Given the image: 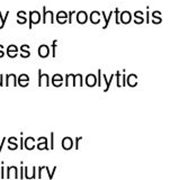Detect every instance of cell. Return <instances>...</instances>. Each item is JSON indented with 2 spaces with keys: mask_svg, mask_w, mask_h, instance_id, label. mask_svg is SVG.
Returning <instances> with one entry per match:
<instances>
[{
  "mask_svg": "<svg viewBox=\"0 0 179 180\" xmlns=\"http://www.w3.org/2000/svg\"><path fill=\"white\" fill-rule=\"evenodd\" d=\"M41 21V14L37 11V10H33V11H29V26L28 28L32 29V26L35 24H39Z\"/></svg>",
  "mask_w": 179,
  "mask_h": 180,
  "instance_id": "1",
  "label": "cell"
},
{
  "mask_svg": "<svg viewBox=\"0 0 179 180\" xmlns=\"http://www.w3.org/2000/svg\"><path fill=\"white\" fill-rule=\"evenodd\" d=\"M47 20H50V23L53 24L54 23V15L52 10H46V7H43V24H46Z\"/></svg>",
  "mask_w": 179,
  "mask_h": 180,
  "instance_id": "2",
  "label": "cell"
},
{
  "mask_svg": "<svg viewBox=\"0 0 179 180\" xmlns=\"http://www.w3.org/2000/svg\"><path fill=\"white\" fill-rule=\"evenodd\" d=\"M44 84L45 87L50 86V81H49V74L46 73H42V70L39 69V87H42Z\"/></svg>",
  "mask_w": 179,
  "mask_h": 180,
  "instance_id": "3",
  "label": "cell"
},
{
  "mask_svg": "<svg viewBox=\"0 0 179 180\" xmlns=\"http://www.w3.org/2000/svg\"><path fill=\"white\" fill-rule=\"evenodd\" d=\"M7 179H18V169L16 167H8L7 168Z\"/></svg>",
  "mask_w": 179,
  "mask_h": 180,
  "instance_id": "4",
  "label": "cell"
},
{
  "mask_svg": "<svg viewBox=\"0 0 179 180\" xmlns=\"http://www.w3.org/2000/svg\"><path fill=\"white\" fill-rule=\"evenodd\" d=\"M51 179V172L47 167L39 168V179Z\"/></svg>",
  "mask_w": 179,
  "mask_h": 180,
  "instance_id": "5",
  "label": "cell"
},
{
  "mask_svg": "<svg viewBox=\"0 0 179 180\" xmlns=\"http://www.w3.org/2000/svg\"><path fill=\"white\" fill-rule=\"evenodd\" d=\"M97 84H98V80H97V77L94 73H89V74L86 76V84L88 87L92 88V87L97 86Z\"/></svg>",
  "mask_w": 179,
  "mask_h": 180,
  "instance_id": "6",
  "label": "cell"
},
{
  "mask_svg": "<svg viewBox=\"0 0 179 180\" xmlns=\"http://www.w3.org/2000/svg\"><path fill=\"white\" fill-rule=\"evenodd\" d=\"M76 15H77V21L79 24H81V25L86 24V23L88 21V19H89L88 14L86 13L84 10H80V11H78Z\"/></svg>",
  "mask_w": 179,
  "mask_h": 180,
  "instance_id": "7",
  "label": "cell"
},
{
  "mask_svg": "<svg viewBox=\"0 0 179 180\" xmlns=\"http://www.w3.org/2000/svg\"><path fill=\"white\" fill-rule=\"evenodd\" d=\"M131 19H132V15L130 11L124 10V11L120 13V21L122 24H128L131 21Z\"/></svg>",
  "mask_w": 179,
  "mask_h": 180,
  "instance_id": "8",
  "label": "cell"
},
{
  "mask_svg": "<svg viewBox=\"0 0 179 180\" xmlns=\"http://www.w3.org/2000/svg\"><path fill=\"white\" fill-rule=\"evenodd\" d=\"M17 77L15 73H10V74H6V87H9L10 84H13L14 87L17 86Z\"/></svg>",
  "mask_w": 179,
  "mask_h": 180,
  "instance_id": "9",
  "label": "cell"
},
{
  "mask_svg": "<svg viewBox=\"0 0 179 180\" xmlns=\"http://www.w3.org/2000/svg\"><path fill=\"white\" fill-rule=\"evenodd\" d=\"M49 54H50V49H49V46L45 44H42L41 46L39 47V58L42 59H45L49 56Z\"/></svg>",
  "mask_w": 179,
  "mask_h": 180,
  "instance_id": "10",
  "label": "cell"
},
{
  "mask_svg": "<svg viewBox=\"0 0 179 180\" xmlns=\"http://www.w3.org/2000/svg\"><path fill=\"white\" fill-rule=\"evenodd\" d=\"M24 148L26 150H33V149L35 148V139L32 137V136H28V137H26V140H24Z\"/></svg>",
  "mask_w": 179,
  "mask_h": 180,
  "instance_id": "11",
  "label": "cell"
},
{
  "mask_svg": "<svg viewBox=\"0 0 179 180\" xmlns=\"http://www.w3.org/2000/svg\"><path fill=\"white\" fill-rule=\"evenodd\" d=\"M62 148L64 150H67V151H69V150H71V149L73 148V141H72L71 137L65 136L63 140H62Z\"/></svg>",
  "mask_w": 179,
  "mask_h": 180,
  "instance_id": "12",
  "label": "cell"
},
{
  "mask_svg": "<svg viewBox=\"0 0 179 180\" xmlns=\"http://www.w3.org/2000/svg\"><path fill=\"white\" fill-rule=\"evenodd\" d=\"M100 15L102 13H99V11H92V13L90 14L89 16V20L91 21V24H94V25H97V24H99V21H100Z\"/></svg>",
  "mask_w": 179,
  "mask_h": 180,
  "instance_id": "13",
  "label": "cell"
},
{
  "mask_svg": "<svg viewBox=\"0 0 179 180\" xmlns=\"http://www.w3.org/2000/svg\"><path fill=\"white\" fill-rule=\"evenodd\" d=\"M37 149H39V151H41V150H49V146H47V139H46L45 136H41V137H39Z\"/></svg>",
  "mask_w": 179,
  "mask_h": 180,
  "instance_id": "14",
  "label": "cell"
},
{
  "mask_svg": "<svg viewBox=\"0 0 179 180\" xmlns=\"http://www.w3.org/2000/svg\"><path fill=\"white\" fill-rule=\"evenodd\" d=\"M74 77L76 74H72V73H69L65 76V87H69L70 84L74 87Z\"/></svg>",
  "mask_w": 179,
  "mask_h": 180,
  "instance_id": "15",
  "label": "cell"
},
{
  "mask_svg": "<svg viewBox=\"0 0 179 180\" xmlns=\"http://www.w3.org/2000/svg\"><path fill=\"white\" fill-rule=\"evenodd\" d=\"M113 14H114V11L112 10V11L109 13L108 16H106V14H105V11H102V16H104V19H105V25L102 26V29H106V28L108 27L109 19H112V17H113Z\"/></svg>",
  "mask_w": 179,
  "mask_h": 180,
  "instance_id": "16",
  "label": "cell"
},
{
  "mask_svg": "<svg viewBox=\"0 0 179 180\" xmlns=\"http://www.w3.org/2000/svg\"><path fill=\"white\" fill-rule=\"evenodd\" d=\"M102 78H104V82L106 84V88L104 89V92H107L109 90V87H110V82H113V78H114V74H112V77H110V79H107V77H106V74L105 73H102Z\"/></svg>",
  "mask_w": 179,
  "mask_h": 180,
  "instance_id": "17",
  "label": "cell"
},
{
  "mask_svg": "<svg viewBox=\"0 0 179 180\" xmlns=\"http://www.w3.org/2000/svg\"><path fill=\"white\" fill-rule=\"evenodd\" d=\"M80 86V87H82L83 86V81H82V74L81 73H77L76 74V77H74V87L76 86Z\"/></svg>",
  "mask_w": 179,
  "mask_h": 180,
  "instance_id": "18",
  "label": "cell"
},
{
  "mask_svg": "<svg viewBox=\"0 0 179 180\" xmlns=\"http://www.w3.org/2000/svg\"><path fill=\"white\" fill-rule=\"evenodd\" d=\"M126 82L128 84V86L134 87L135 84H136V76H134V74H131V76L127 78V81H126Z\"/></svg>",
  "mask_w": 179,
  "mask_h": 180,
  "instance_id": "19",
  "label": "cell"
},
{
  "mask_svg": "<svg viewBox=\"0 0 179 180\" xmlns=\"http://www.w3.org/2000/svg\"><path fill=\"white\" fill-rule=\"evenodd\" d=\"M8 16H9V11H7V13H6V16H5V17H2V15H1V13H0V19H1V25H0V29H2V28H4V26H5V24H6L7 18H8Z\"/></svg>",
  "mask_w": 179,
  "mask_h": 180,
  "instance_id": "20",
  "label": "cell"
},
{
  "mask_svg": "<svg viewBox=\"0 0 179 180\" xmlns=\"http://www.w3.org/2000/svg\"><path fill=\"white\" fill-rule=\"evenodd\" d=\"M57 44H58V41H57V39H55V41H53V43H52V56H53V58H55V56H57V53H55Z\"/></svg>",
  "mask_w": 179,
  "mask_h": 180,
  "instance_id": "21",
  "label": "cell"
},
{
  "mask_svg": "<svg viewBox=\"0 0 179 180\" xmlns=\"http://www.w3.org/2000/svg\"><path fill=\"white\" fill-rule=\"evenodd\" d=\"M102 70L99 69V70H98V77H97V80H98L97 86H98L99 88L102 87Z\"/></svg>",
  "mask_w": 179,
  "mask_h": 180,
  "instance_id": "22",
  "label": "cell"
},
{
  "mask_svg": "<svg viewBox=\"0 0 179 180\" xmlns=\"http://www.w3.org/2000/svg\"><path fill=\"white\" fill-rule=\"evenodd\" d=\"M20 56L24 59L29 58L31 56V52L28 51V50H24V51H21V53H20Z\"/></svg>",
  "mask_w": 179,
  "mask_h": 180,
  "instance_id": "23",
  "label": "cell"
},
{
  "mask_svg": "<svg viewBox=\"0 0 179 180\" xmlns=\"http://www.w3.org/2000/svg\"><path fill=\"white\" fill-rule=\"evenodd\" d=\"M57 18H68V14L65 13V11H63V10H61L57 15Z\"/></svg>",
  "mask_w": 179,
  "mask_h": 180,
  "instance_id": "24",
  "label": "cell"
},
{
  "mask_svg": "<svg viewBox=\"0 0 179 180\" xmlns=\"http://www.w3.org/2000/svg\"><path fill=\"white\" fill-rule=\"evenodd\" d=\"M7 52H18V47L14 44L9 45L8 49H7Z\"/></svg>",
  "mask_w": 179,
  "mask_h": 180,
  "instance_id": "25",
  "label": "cell"
},
{
  "mask_svg": "<svg viewBox=\"0 0 179 180\" xmlns=\"http://www.w3.org/2000/svg\"><path fill=\"white\" fill-rule=\"evenodd\" d=\"M29 81V78H28V76L27 74H25V73H23V74H20L19 77H18V80L17 81Z\"/></svg>",
  "mask_w": 179,
  "mask_h": 180,
  "instance_id": "26",
  "label": "cell"
},
{
  "mask_svg": "<svg viewBox=\"0 0 179 180\" xmlns=\"http://www.w3.org/2000/svg\"><path fill=\"white\" fill-rule=\"evenodd\" d=\"M26 21H27V19H26V16H23V17H17V23H18V24H20V25H24V24H26Z\"/></svg>",
  "mask_w": 179,
  "mask_h": 180,
  "instance_id": "27",
  "label": "cell"
},
{
  "mask_svg": "<svg viewBox=\"0 0 179 180\" xmlns=\"http://www.w3.org/2000/svg\"><path fill=\"white\" fill-rule=\"evenodd\" d=\"M19 148V146H18V144H17V143H9V145H8V149H9V150H11V151H15V150H17V149Z\"/></svg>",
  "mask_w": 179,
  "mask_h": 180,
  "instance_id": "28",
  "label": "cell"
},
{
  "mask_svg": "<svg viewBox=\"0 0 179 180\" xmlns=\"http://www.w3.org/2000/svg\"><path fill=\"white\" fill-rule=\"evenodd\" d=\"M62 84H63V80H54V81H52V84L54 87H61Z\"/></svg>",
  "mask_w": 179,
  "mask_h": 180,
  "instance_id": "29",
  "label": "cell"
},
{
  "mask_svg": "<svg viewBox=\"0 0 179 180\" xmlns=\"http://www.w3.org/2000/svg\"><path fill=\"white\" fill-rule=\"evenodd\" d=\"M50 139H51V145H50V150H53V149H54V133H53V132H51Z\"/></svg>",
  "mask_w": 179,
  "mask_h": 180,
  "instance_id": "30",
  "label": "cell"
},
{
  "mask_svg": "<svg viewBox=\"0 0 179 180\" xmlns=\"http://www.w3.org/2000/svg\"><path fill=\"white\" fill-rule=\"evenodd\" d=\"M74 14H77V11H69L68 14V21H69V24H72V16L74 15Z\"/></svg>",
  "mask_w": 179,
  "mask_h": 180,
  "instance_id": "31",
  "label": "cell"
},
{
  "mask_svg": "<svg viewBox=\"0 0 179 180\" xmlns=\"http://www.w3.org/2000/svg\"><path fill=\"white\" fill-rule=\"evenodd\" d=\"M115 18H116V24H117V25H118V24H120V23H121V21H120V10H118V9H116L115 10Z\"/></svg>",
  "mask_w": 179,
  "mask_h": 180,
  "instance_id": "32",
  "label": "cell"
},
{
  "mask_svg": "<svg viewBox=\"0 0 179 180\" xmlns=\"http://www.w3.org/2000/svg\"><path fill=\"white\" fill-rule=\"evenodd\" d=\"M7 55L9 56V58H16L17 55H18V52H7Z\"/></svg>",
  "mask_w": 179,
  "mask_h": 180,
  "instance_id": "33",
  "label": "cell"
},
{
  "mask_svg": "<svg viewBox=\"0 0 179 180\" xmlns=\"http://www.w3.org/2000/svg\"><path fill=\"white\" fill-rule=\"evenodd\" d=\"M54 80H63V78H62L61 74L57 73V74H54V76L52 77V81H54Z\"/></svg>",
  "mask_w": 179,
  "mask_h": 180,
  "instance_id": "34",
  "label": "cell"
},
{
  "mask_svg": "<svg viewBox=\"0 0 179 180\" xmlns=\"http://www.w3.org/2000/svg\"><path fill=\"white\" fill-rule=\"evenodd\" d=\"M81 140H82V136H78L77 139H76V144H74L76 150H79V141H81Z\"/></svg>",
  "mask_w": 179,
  "mask_h": 180,
  "instance_id": "35",
  "label": "cell"
},
{
  "mask_svg": "<svg viewBox=\"0 0 179 180\" xmlns=\"http://www.w3.org/2000/svg\"><path fill=\"white\" fill-rule=\"evenodd\" d=\"M116 78H117V87L120 88L121 87V73L120 72H116Z\"/></svg>",
  "mask_w": 179,
  "mask_h": 180,
  "instance_id": "36",
  "label": "cell"
},
{
  "mask_svg": "<svg viewBox=\"0 0 179 180\" xmlns=\"http://www.w3.org/2000/svg\"><path fill=\"white\" fill-rule=\"evenodd\" d=\"M17 82H18V84H19L20 87H27L29 84V81H23V80L21 81H17Z\"/></svg>",
  "mask_w": 179,
  "mask_h": 180,
  "instance_id": "37",
  "label": "cell"
},
{
  "mask_svg": "<svg viewBox=\"0 0 179 180\" xmlns=\"http://www.w3.org/2000/svg\"><path fill=\"white\" fill-rule=\"evenodd\" d=\"M57 21L59 24H65L68 21V18H57Z\"/></svg>",
  "mask_w": 179,
  "mask_h": 180,
  "instance_id": "38",
  "label": "cell"
},
{
  "mask_svg": "<svg viewBox=\"0 0 179 180\" xmlns=\"http://www.w3.org/2000/svg\"><path fill=\"white\" fill-rule=\"evenodd\" d=\"M8 143H17V139L15 136H11L8 139Z\"/></svg>",
  "mask_w": 179,
  "mask_h": 180,
  "instance_id": "39",
  "label": "cell"
},
{
  "mask_svg": "<svg viewBox=\"0 0 179 180\" xmlns=\"http://www.w3.org/2000/svg\"><path fill=\"white\" fill-rule=\"evenodd\" d=\"M20 179H24L25 178V174H24V167L20 168V176H19Z\"/></svg>",
  "mask_w": 179,
  "mask_h": 180,
  "instance_id": "40",
  "label": "cell"
},
{
  "mask_svg": "<svg viewBox=\"0 0 179 180\" xmlns=\"http://www.w3.org/2000/svg\"><path fill=\"white\" fill-rule=\"evenodd\" d=\"M23 16H26V13L24 10H20V11L17 13V17H23Z\"/></svg>",
  "mask_w": 179,
  "mask_h": 180,
  "instance_id": "41",
  "label": "cell"
},
{
  "mask_svg": "<svg viewBox=\"0 0 179 180\" xmlns=\"http://www.w3.org/2000/svg\"><path fill=\"white\" fill-rule=\"evenodd\" d=\"M7 141L6 137H4L2 139V141H1V143H0V153H1V150H2V146H4V144H5V142Z\"/></svg>",
  "mask_w": 179,
  "mask_h": 180,
  "instance_id": "42",
  "label": "cell"
},
{
  "mask_svg": "<svg viewBox=\"0 0 179 180\" xmlns=\"http://www.w3.org/2000/svg\"><path fill=\"white\" fill-rule=\"evenodd\" d=\"M19 149H20V150L25 149V148H24V139H23V136L20 137V145H19Z\"/></svg>",
  "mask_w": 179,
  "mask_h": 180,
  "instance_id": "43",
  "label": "cell"
},
{
  "mask_svg": "<svg viewBox=\"0 0 179 180\" xmlns=\"http://www.w3.org/2000/svg\"><path fill=\"white\" fill-rule=\"evenodd\" d=\"M20 50L21 51H24V50H29V46L27 44H24V45H21V47H20Z\"/></svg>",
  "mask_w": 179,
  "mask_h": 180,
  "instance_id": "44",
  "label": "cell"
},
{
  "mask_svg": "<svg viewBox=\"0 0 179 180\" xmlns=\"http://www.w3.org/2000/svg\"><path fill=\"white\" fill-rule=\"evenodd\" d=\"M1 179H5V168H4V166L1 167Z\"/></svg>",
  "mask_w": 179,
  "mask_h": 180,
  "instance_id": "45",
  "label": "cell"
},
{
  "mask_svg": "<svg viewBox=\"0 0 179 180\" xmlns=\"http://www.w3.org/2000/svg\"><path fill=\"white\" fill-rule=\"evenodd\" d=\"M4 86V74H0V87Z\"/></svg>",
  "mask_w": 179,
  "mask_h": 180,
  "instance_id": "46",
  "label": "cell"
},
{
  "mask_svg": "<svg viewBox=\"0 0 179 180\" xmlns=\"http://www.w3.org/2000/svg\"><path fill=\"white\" fill-rule=\"evenodd\" d=\"M55 170H57V167L53 168V171L51 172V179H53V176H54V172H55Z\"/></svg>",
  "mask_w": 179,
  "mask_h": 180,
  "instance_id": "47",
  "label": "cell"
},
{
  "mask_svg": "<svg viewBox=\"0 0 179 180\" xmlns=\"http://www.w3.org/2000/svg\"><path fill=\"white\" fill-rule=\"evenodd\" d=\"M4 55H5V54H4V52H2V51H0V58H2Z\"/></svg>",
  "mask_w": 179,
  "mask_h": 180,
  "instance_id": "48",
  "label": "cell"
},
{
  "mask_svg": "<svg viewBox=\"0 0 179 180\" xmlns=\"http://www.w3.org/2000/svg\"><path fill=\"white\" fill-rule=\"evenodd\" d=\"M2 47H4V46H2V45L0 44V51H2Z\"/></svg>",
  "mask_w": 179,
  "mask_h": 180,
  "instance_id": "49",
  "label": "cell"
}]
</instances>
